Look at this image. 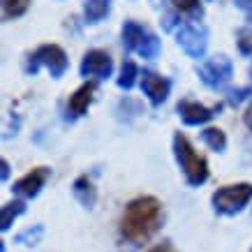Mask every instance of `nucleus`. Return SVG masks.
<instances>
[{
  "label": "nucleus",
  "mask_w": 252,
  "mask_h": 252,
  "mask_svg": "<svg viewBox=\"0 0 252 252\" xmlns=\"http://www.w3.org/2000/svg\"><path fill=\"white\" fill-rule=\"evenodd\" d=\"M162 204L155 197H137L125 206L121 218V234L125 241L139 245L146 243L160 229Z\"/></svg>",
  "instance_id": "f257e3e1"
},
{
  "label": "nucleus",
  "mask_w": 252,
  "mask_h": 252,
  "mask_svg": "<svg viewBox=\"0 0 252 252\" xmlns=\"http://www.w3.org/2000/svg\"><path fill=\"white\" fill-rule=\"evenodd\" d=\"M174 151H176V160L183 169L185 178L190 185H201L208 178V164L201 155L194 151L188 141V137H183L181 132L174 137Z\"/></svg>",
  "instance_id": "f03ea898"
},
{
  "label": "nucleus",
  "mask_w": 252,
  "mask_h": 252,
  "mask_svg": "<svg viewBox=\"0 0 252 252\" xmlns=\"http://www.w3.org/2000/svg\"><path fill=\"white\" fill-rule=\"evenodd\" d=\"M252 199V185L250 183H236L224 185L213 194V206L218 213L234 215Z\"/></svg>",
  "instance_id": "7ed1b4c3"
},
{
  "label": "nucleus",
  "mask_w": 252,
  "mask_h": 252,
  "mask_svg": "<svg viewBox=\"0 0 252 252\" xmlns=\"http://www.w3.org/2000/svg\"><path fill=\"white\" fill-rule=\"evenodd\" d=\"M39 65L49 67L51 77H61L63 72L67 69V56H65V51H63L61 46H56V44H42L37 51L31 56L28 72H37Z\"/></svg>",
  "instance_id": "20e7f679"
},
{
  "label": "nucleus",
  "mask_w": 252,
  "mask_h": 252,
  "mask_svg": "<svg viewBox=\"0 0 252 252\" xmlns=\"http://www.w3.org/2000/svg\"><path fill=\"white\" fill-rule=\"evenodd\" d=\"M176 37H178V44L183 46V51L192 58H201L206 54V32H204V28H199L194 23H183L176 32Z\"/></svg>",
  "instance_id": "39448f33"
},
{
  "label": "nucleus",
  "mask_w": 252,
  "mask_h": 252,
  "mask_svg": "<svg viewBox=\"0 0 252 252\" xmlns=\"http://www.w3.org/2000/svg\"><path fill=\"white\" fill-rule=\"evenodd\" d=\"M199 74H201V79H204L208 86L220 88V86H224L231 79V63L227 61L224 56L213 58V61H208V63H204V65H201Z\"/></svg>",
  "instance_id": "423d86ee"
},
{
  "label": "nucleus",
  "mask_w": 252,
  "mask_h": 252,
  "mask_svg": "<svg viewBox=\"0 0 252 252\" xmlns=\"http://www.w3.org/2000/svg\"><path fill=\"white\" fill-rule=\"evenodd\" d=\"M111 69H114V63H111V58H109V54H104V51H88L84 58V63H81V74L84 77H99L104 79L111 74Z\"/></svg>",
  "instance_id": "0eeeda50"
},
{
  "label": "nucleus",
  "mask_w": 252,
  "mask_h": 252,
  "mask_svg": "<svg viewBox=\"0 0 252 252\" xmlns=\"http://www.w3.org/2000/svg\"><path fill=\"white\" fill-rule=\"evenodd\" d=\"M141 88H144V93L151 97L153 104H162V102L167 99L171 84H169L164 77L155 74V72H144V74H141Z\"/></svg>",
  "instance_id": "6e6552de"
},
{
  "label": "nucleus",
  "mask_w": 252,
  "mask_h": 252,
  "mask_svg": "<svg viewBox=\"0 0 252 252\" xmlns=\"http://www.w3.org/2000/svg\"><path fill=\"white\" fill-rule=\"evenodd\" d=\"M46 176H49V171H46L44 167H37L32 169V171H28V174L23 176V178H19L14 183V188L12 190L16 192V194H21V197H35L39 190H42V185H44Z\"/></svg>",
  "instance_id": "1a4fd4ad"
},
{
  "label": "nucleus",
  "mask_w": 252,
  "mask_h": 252,
  "mask_svg": "<svg viewBox=\"0 0 252 252\" xmlns=\"http://www.w3.org/2000/svg\"><path fill=\"white\" fill-rule=\"evenodd\" d=\"M93 93H95V84L88 81V84H84L74 95H72V97H69V104H67V116L69 118H77V116L86 114L88 104L93 102Z\"/></svg>",
  "instance_id": "9d476101"
},
{
  "label": "nucleus",
  "mask_w": 252,
  "mask_h": 252,
  "mask_svg": "<svg viewBox=\"0 0 252 252\" xmlns=\"http://www.w3.org/2000/svg\"><path fill=\"white\" fill-rule=\"evenodd\" d=\"M178 111L188 125H199V123H206L213 118V111L199 102H183V104H178Z\"/></svg>",
  "instance_id": "9b49d317"
},
{
  "label": "nucleus",
  "mask_w": 252,
  "mask_h": 252,
  "mask_svg": "<svg viewBox=\"0 0 252 252\" xmlns=\"http://www.w3.org/2000/svg\"><path fill=\"white\" fill-rule=\"evenodd\" d=\"M74 197H77L84 206L93 208L95 199H97V192H95V188H93L88 176H79L77 181H74Z\"/></svg>",
  "instance_id": "f8f14e48"
},
{
  "label": "nucleus",
  "mask_w": 252,
  "mask_h": 252,
  "mask_svg": "<svg viewBox=\"0 0 252 252\" xmlns=\"http://www.w3.org/2000/svg\"><path fill=\"white\" fill-rule=\"evenodd\" d=\"M109 9H111V0H88L86 7H84L86 21L88 23L102 21V19L109 14Z\"/></svg>",
  "instance_id": "ddd939ff"
},
{
  "label": "nucleus",
  "mask_w": 252,
  "mask_h": 252,
  "mask_svg": "<svg viewBox=\"0 0 252 252\" xmlns=\"http://www.w3.org/2000/svg\"><path fill=\"white\" fill-rule=\"evenodd\" d=\"M139 56H144V58H155V56L160 54V39L155 37L153 32H144V37L139 39L137 49H134Z\"/></svg>",
  "instance_id": "4468645a"
},
{
  "label": "nucleus",
  "mask_w": 252,
  "mask_h": 252,
  "mask_svg": "<svg viewBox=\"0 0 252 252\" xmlns=\"http://www.w3.org/2000/svg\"><path fill=\"white\" fill-rule=\"evenodd\" d=\"M144 32H146V28H141L139 23L127 21L125 26H123V44L134 51V49H137V44H139V39L144 37Z\"/></svg>",
  "instance_id": "2eb2a0df"
},
{
  "label": "nucleus",
  "mask_w": 252,
  "mask_h": 252,
  "mask_svg": "<svg viewBox=\"0 0 252 252\" xmlns=\"http://www.w3.org/2000/svg\"><path fill=\"white\" fill-rule=\"evenodd\" d=\"M201 139H204L213 151H224V148H227V137H224V132H222L220 127H206V130L201 132Z\"/></svg>",
  "instance_id": "dca6fc26"
},
{
  "label": "nucleus",
  "mask_w": 252,
  "mask_h": 252,
  "mask_svg": "<svg viewBox=\"0 0 252 252\" xmlns=\"http://www.w3.org/2000/svg\"><path fill=\"white\" fill-rule=\"evenodd\" d=\"M23 211H26V206H23V201H12V204H5V206H2V224H0V227H2V231H7L9 227H12V222L16 220V218H19V215L23 213Z\"/></svg>",
  "instance_id": "f3484780"
},
{
  "label": "nucleus",
  "mask_w": 252,
  "mask_h": 252,
  "mask_svg": "<svg viewBox=\"0 0 252 252\" xmlns=\"http://www.w3.org/2000/svg\"><path fill=\"white\" fill-rule=\"evenodd\" d=\"M137 74H139L137 65H134L132 61H125V63H123V69H121L118 86H121V88H132V86H134V79H137Z\"/></svg>",
  "instance_id": "a211bd4d"
},
{
  "label": "nucleus",
  "mask_w": 252,
  "mask_h": 252,
  "mask_svg": "<svg viewBox=\"0 0 252 252\" xmlns=\"http://www.w3.org/2000/svg\"><path fill=\"white\" fill-rule=\"evenodd\" d=\"M28 2L31 0H2V12H5L7 19H16L28 9Z\"/></svg>",
  "instance_id": "6ab92c4d"
},
{
  "label": "nucleus",
  "mask_w": 252,
  "mask_h": 252,
  "mask_svg": "<svg viewBox=\"0 0 252 252\" xmlns=\"http://www.w3.org/2000/svg\"><path fill=\"white\" fill-rule=\"evenodd\" d=\"M39 236H42V227L37 224V229H35V231H32V229L21 231V234L16 236V241H19V243H26V245H35Z\"/></svg>",
  "instance_id": "aec40b11"
},
{
  "label": "nucleus",
  "mask_w": 252,
  "mask_h": 252,
  "mask_svg": "<svg viewBox=\"0 0 252 252\" xmlns=\"http://www.w3.org/2000/svg\"><path fill=\"white\" fill-rule=\"evenodd\" d=\"M176 9H181V12H197L199 9V0H174ZM201 12V9H199Z\"/></svg>",
  "instance_id": "412c9836"
},
{
  "label": "nucleus",
  "mask_w": 252,
  "mask_h": 252,
  "mask_svg": "<svg viewBox=\"0 0 252 252\" xmlns=\"http://www.w3.org/2000/svg\"><path fill=\"white\" fill-rule=\"evenodd\" d=\"M148 252H174V248L169 243H162V245H155L153 250H148Z\"/></svg>",
  "instance_id": "4be33fe9"
},
{
  "label": "nucleus",
  "mask_w": 252,
  "mask_h": 252,
  "mask_svg": "<svg viewBox=\"0 0 252 252\" xmlns=\"http://www.w3.org/2000/svg\"><path fill=\"white\" fill-rule=\"evenodd\" d=\"M7 176H9V164L7 160H2V181H7Z\"/></svg>",
  "instance_id": "5701e85b"
},
{
  "label": "nucleus",
  "mask_w": 252,
  "mask_h": 252,
  "mask_svg": "<svg viewBox=\"0 0 252 252\" xmlns=\"http://www.w3.org/2000/svg\"><path fill=\"white\" fill-rule=\"evenodd\" d=\"M245 123L250 125V130H252V107L248 109V114H245Z\"/></svg>",
  "instance_id": "b1692460"
},
{
  "label": "nucleus",
  "mask_w": 252,
  "mask_h": 252,
  "mask_svg": "<svg viewBox=\"0 0 252 252\" xmlns=\"http://www.w3.org/2000/svg\"><path fill=\"white\" fill-rule=\"evenodd\" d=\"M238 2H241V5H248V0H238Z\"/></svg>",
  "instance_id": "393cba45"
},
{
  "label": "nucleus",
  "mask_w": 252,
  "mask_h": 252,
  "mask_svg": "<svg viewBox=\"0 0 252 252\" xmlns=\"http://www.w3.org/2000/svg\"><path fill=\"white\" fill-rule=\"evenodd\" d=\"M250 21H252V12H250Z\"/></svg>",
  "instance_id": "a878e982"
}]
</instances>
